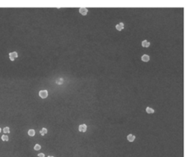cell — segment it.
Instances as JSON below:
<instances>
[{
    "label": "cell",
    "mask_w": 186,
    "mask_h": 157,
    "mask_svg": "<svg viewBox=\"0 0 186 157\" xmlns=\"http://www.w3.org/2000/svg\"><path fill=\"white\" fill-rule=\"evenodd\" d=\"M78 130L79 132H80V133H86L87 130V124H80L79 126Z\"/></svg>",
    "instance_id": "cell-1"
},
{
    "label": "cell",
    "mask_w": 186,
    "mask_h": 157,
    "mask_svg": "<svg viewBox=\"0 0 186 157\" xmlns=\"http://www.w3.org/2000/svg\"><path fill=\"white\" fill-rule=\"evenodd\" d=\"M39 95L41 98L44 99V98H46L48 96V92L47 90H41L39 93Z\"/></svg>",
    "instance_id": "cell-2"
},
{
    "label": "cell",
    "mask_w": 186,
    "mask_h": 157,
    "mask_svg": "<svg viewBox=\"0 0 186 157\" xmlns=\"http://www.w3.org/2000/svg\"><path fill=\"white\" fill-rule=\"evenodd\" d=\"M9 56H10V59L12 61H13V60H15V58H18V55L17 52H10V53L9 54Z\"/></svg>",
    "instance_id": "cell-3"
},
{
    "label": "cell",
    "mask_w": 186,
    "mask_h": 157,
    "mask_svg": "<svg viewBox=\"0 0 186 157\" xmlns=\"http://www.w3.org/2000/svg\"><path fill=\"white\" fill-rule=\"evenodd\" d=\"M48 130L47 128H45V127H42V128L41 129V130L39 131L40 135H41V136H44L45 135L48 134Z\"/></svg>",
    "instance_id": "cell-4"
},
{
    "label": "cell",
    "mask_w": 186,
    "mask_h": 157,
    "mask_svg": "<svg viewBox=\"0 0 186 157\" xmlns=\"http://www.w3.org/2000/svg\"><path fill=\"white\" fill-rule=\"evenodd\" d=\"M79 12L82 15H86L87 14V12H88V10L85 7H81L79 9Z\"/></svg>",
    "instance_id": "cell-5"
},
{
    "label": "cell",
    "mask_w": 186,
    "mask_h": 157,
    "mask_svg": "<svg viewBox=\"0 0 186 157\" xmlns=\"http://www.w3.org/2000/svg\"><path fill=\"white\" fill-rule=\"evenodd\" d=\"M127 140H128L129 142H133V141L134 140V139H135V136L132 134H130L127 135Z\"/></svg>",
    "instance_id": "cell-6"
},
{
    "label": "cell",
    "mask_w": 186,
    "mask_h": 157,
    "mask_svg": "<svg viewBox=\"0 0 186 157\" xmlns=\"http://www.w3.org/2000/svg\"><path fill=\"white\" fill-rule=\"evenodd\" d=\"M28 135H29L30 137H34V136H35V130H34V129H30V130H29V131H28Z\"/></svg>",
    "instance_id": "cell-7"
},
{
    "label": "cell",
    "mask_w": 186,
    "mask_h": 157,
    "mask_svg": "<svg viewBox=\"0 0 186 157\" xmlns=\"http://www.w3.org/2000/svg\"><path fill=\"white\" fill-rule=\"evenodd\" d=\"M141 59L143 62H148L150 60V57L148 55H143L141 57Z\"/></svg>",
    "instance_id": "cell-8"
},
{
    "label": "cell",
    "mask_w": 186,
    "mask_h": 157,
    "mask_svg": "<svg viewBox=\"0 0 186 157\" xmlns=\"http://www.w3.org/2000/svg\"><path fill=\"white\" fill-rule=\"evenodd\" d=\"M124 25L123 23H119V24H117L116 26V29L118 31H122L124 29Z\"/></svg>",
    "instance_id": "cell-9"
},
{
    "label": "cell",
    "mask_w": 186,
    "mask_h": 157,
    "mask_svg": "<svg viewBox=\"0 0 186 157\" xmlns=\"http://www.w3.org/2000/svg\"><path fill=\"white\" fill-rule=\"evenodd\" d=\"M150 44H151V43L148 41H147V40H143V41H142V46L143 48H148L150 46Z\"/></svg>",
    "instance_id": "cell-10"
},
{
    "label": "cell",
    "mask_w": 186,
    "mask_h": 157,
    "mask_svg": "<svg viewBox=\"0 0 186 157\" xmlns=\"http://www.w3.org/2000/svg\"><path fill=\"white\" fill-rule=\"evenodd\" d=\"M1 140H2L3 142H7V141H9V137H8V135H2L1 136Z\"/></svg>",
    "instance_id": "cell-11"
},
{
    "label": "cell",
    "mask_w": 186,
    "mask_h": 157,
    "mask_svg": "<svg viewBox=\"0 0 186 157\" xmlns=\"http://www.w3.org/2000/svg\"><path fill=\"white\" fill-rule=\"evenodd\" d=\"M41 145H40V144H38V143L35 144V145H34V151H40V150H41Z\"/></svg>",
    "instance_id": "cell-12"
},
{
    "label": "cell",
    "mask_w": 186,
    "mask_h": 157,
    "mask_svg": "<svg viewBox=\"0 0 186 157\" xmlns=\"http://www.w3.org/2000/svg\"><path fill=\"white\" fill-rule=\"evenodd\" d=\"M3 133H5V134H8V133H10V127H4Z\"/></svg>",
    "instance_id": "cell-13"
},
{
    "label": "cell",
    "mask_w": 186,
    "mask_h": 157,
    "mask_svg": "<svg viewBox=\"0 0 186 157\" xmlns=\"http://www.w3.org/2000/svg\"><path fill=\"white\" fill-rule=\"evenodd\" d=\"M146 112L148 114H153L154 113V110L153 108H150V107H147L146 108Z\"/></svg>",
    "instance_id": "cell-14"
},
{
    "label": "cell",
    "mask_w": 186,
    "mask_h": 157,
    "mask_svg": "<svg viewBox=\"0 0 186 157\" xmlns=\"http://www.w3.org/2000/svg\"><path fill=\"white\" fill-rule=\"evenodd\" d=\"M37 157H45V155H44V153H39L37 155Z\"/></svg>",
    "instance_id": "cell-15"
},
{
    "label": "cell",
    "mask_w": 186,
    "mask_h": 157,
    "mask_svg": "<svg viewBox=\"0 0 186 157\" xmlns=\"http://www.w3.org/2000/svg\"><path fill=\"white\" fill-rule=\"evenodd\" d=\"M48 157H55V156H48Z\"/></svg>",
    "instance_id": "cell-16"
},
{
    "label": "cell",
    "mask_w": 186,
    "mask_h": 157,
    "mask_svg": "<svg viewBox=\"0 0 186 157\" xmlns=\"http://www.w3.org/2000/svg\"><path fill=\"white\" fill-rule=\"evenodd\" d=\"M2 128H1V127H0V133H1V132H2Z\"/></svg>",
    "instance_id": "cell-17"
}]
</instances>
